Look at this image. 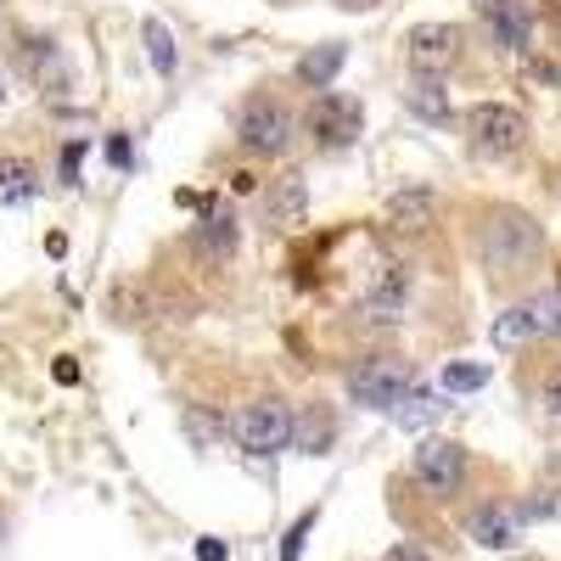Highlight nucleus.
Segmentation results:
<instances>
[{
    "instance_id": "14",
    "label": "nucleus",
    "mask_w": 561,
    "mask_h": 561,
    "mask_svg": "<svg viewBox=\"0 0 561 561\" xmlns=\"http://www.w3.org/2000/svg\"><path fill=\"white\" fill-rule=\"evenodd\" d=\"M404 107H410L415 118H427V124H449V84L415 73L410 90H404Z\"/></svg>"
},
{
    "instance_id": "21",
    "label": "nucleus",
    "mask_w": 561,
    "mask_h": 561,
    "mask_svg": "<svg viewBox=\"0 0 561 561\" xmlns=\"http://www.w3.org/2000/svg\"><path fill=\"white\" fill-rule=\"evenodd\" d=\"M438 410H444V404H438V393H427V388H410V393L393 404L399 427H427V421H433Z\"/></svg>"
},
{
    "instance_id": "23",
    "label": "nucleus",
    "mask_w": 561,
    "mask_h": 561,
    "mask_svg": "<svg viewBox=\"0 0 561 561\" xmlns=\"http://www.w3.org/2000/svg\"><path fill=\"white\" fill-rule=\"evenodd\" d=\"M314 523H320V511H304V517L287 528V539H280V561H298L304 556V539L314 534Z\"/></svg>"
},
{
    "instance_id": "3",
    "label": "nucleus",
    "mask_w": 561,
    "mask_h": 561,
    "mask_svg": "<svg viewBox=\"0 0 561 561\" xmlns=\"http://www.w3.org/2000/svg\"><path fill=\"white\" fill-rule=\"evenodd\" d=\"M466 135H472V147L483 158H511V152H523V140H528V118L505 102H478L466 113Z\"/></svg>"
},
{
    "instance_id": "16",
    "label": "nucleus",
    "mask_w": 561,
    "mask_h": 561,
    "mask_svg": "<svg viewBox=\"0 0 561 561\" xmlns=\"http://www.w3.org/2000/svg\"><path fill=\"white\" fill-rule=\"evenodd\" d=\"M348 62V51H343V45L332 39V45H314V51H304L298 57V79L304 84H314V90H325V84H332L337 79V68Z\"/></svg>"
},
{
    "instance_id": "25",
    "label": "nucleus",
    "mask_w": 561,
    "mask_h": 561,
    "mask_svg": "<svg viewBox=\"0 0 561 561\" xmlns=\"http://www.w3.org/2000/svg\"><path fill=\"white\" fill-rule=\"evenodd\" d=\"M388 561H433V556L421 550V545H410V539H404V545H393V550H388Z\"/></svg>"
},
{
    "instance_id": "17",
    "label": "nucleus",
    "mask_w": 561,
    "mask_h": 561,
    "mask_svg": "<svg viewBox=\"0 0 561 561\" xmlns=\"http://www.w3.org/2000/svg\"><path fill=\"white\" fill-rule=\"evenodd\" d=\"M528 337H534V309H528V304L494 314V325H489V343H494V348H517V343H528Z\"/></svg>"
},
{
    "instance_id": "28",
    "label": "nucleus",
    "mask_w": 561,
    "mask_h": 561,
    "mask_svg": "<svg viewBox=\"0 0 561 561\" xmlns=\"http://www.w3.org/2000/svg\"><path fill=\"white\" fill-rule=\"evenodd\" d=\"M57 382H79V365L73 359H57Z\"/></svg>"
},
{
    "instance_id": "18",
    "label": "nucleus",
    "mask_w": 561,
    "mask_h": 561,
    "mask_svg": "<svg viewBox=\"0 0 561 561\" xmlns=\"http://www.w3.org/2000/svg\"><path fill=\"white\" fill-rule=\"evenodd\" d=\"M388 219H393V225H410V230L427 225V219H433V192H421V185H410V192H393V197H388Z\"/></svg>"
},
{
    "instance_id": "4",
    "label": "nucleus",
    "mask_w": 561,
    "mask_h": 561,
    "mask_svg": "<svg viewBox=\"0 0 561 561\" xmlns=\"http://www.w3.org/2000/svg\"><path fill=\"white\" fill-rule=\"evenodd\" d=\"M237 135H242V147L259 152V158L287 152V147H293V113H287V102L248 96V102H242V118H237Z\"/></svg>"
},
{
    "instance_id": "9",
    "label": "nucleus",
    "mask_w": 561,
    "mask_h": 561,
    "mask_svg": "<svg viewBox=\"0 0 561 561\" xmlns=\"http://www.w3.org/2000/svg\"><path fill=\"white\" fill-rule=\"evenodd\" d=\"M404 304H410V275L399 264H382L370 275L365 298H359V314L377 320V325H393V320H404Z\"/></svg>"
},
{
    "instance_id": "19",
    "label": "nucleus",
    "mask_w": 561,
    "mask_h": 561,
    "mask_svg": "<svg viewBox=\"0 0 561 561\" xmlns=\"http://www.w3.org/2000/svg\"><path fill=\"white\" fill-rule=\"evenodd\" d=\"M197 248H203L208 259H225L230 248H237V219H230V214H208V219L197 225Z\"/></svg>"
},
{
    "instance_id": "1",
    "label": "nucleus",
    "mask_w": 561,
    "mask_h": 561,
    "mask_svg": "<svg viewBox=\"0 0 561 561\" xmlns=\"http://www.w3.org/2000/svg\"><path fill=\"white\" fill-rule=\"evenodd\" d=\"M478 253L489 270L500 275H517L534 253H539V225L517 208H494L483 225H478Z\"/></svg>"
},
{
    "instance_id": "13",
    "label": "nucleus",
    "mask_w": 561,
    "mask_h": 561,
    "mask_svg": "<svg viewBox=\"0 0 561 561\" xmlns=\"http://www.w3.org/2000/svg\"><path fill=\"white\" fill-rule=\"evenodd\" d=\"M332 438H337V415L325 410V404H309L304 415H293V444L304 455H325V449H332Z\"/></svg>"
},
{
    "instance_id": "7",
    "label": "nucleus",
    "mask_w": 561,
    "mask_h": 561,
    "mask_svg": "<svg viewBox=\"0 0 561 561\" xmlns=\"http://www.w3.org/2000/svg\"><path fill=\"white\" fill-rule=\"evenodd\" d=\"M415 478H421V489H433V494H455L466 483V449L455 438H427L415 449Z\"/></svg>"
},
{
    "instance_id": "27",
    "label": "nucleus",
    "mask_w": 561,
    "mask_h": 561,
    "mask_svg": "<svg viewBox=\"0 0 561 561\" xmlns=\"http://www.w3.org/2000/svg\"><path fill=\"white\" fill-rule=\"evenodd\" d=\"M197 561H225V545H219V539H203V545H197Z\"/></svg>"
},
{
    "instance_id": "20",
    "label": "nucleus",
    "mask_w": 561,
    "mask_h": 561,
    "mask_svg": "<svg viewBox=\"0 0 561 561\" xmlns=\"http://www.w3.org/2000/svg\"><path fill=\"white\" fill-rule=\"evenodd\" d=\"M140 39H147V57H152V68L169 79V73L180 68V57H174V34H169L158 18H147V23H140Z\"/></svg>"
},
{
    "instance_id": "26",
    "label": "nucleus",
    "mask_w": 561,
    "mask_h": 561,
    "mask_svg": "<svg viewBox=\"0 0 561 561\" xmlns=\"http://www.w3.org/2000/svg\"><path fill=\"white\" fill-rule=\"evenodd\" d=\"M79 158H84V147H79V140H73V147H68V152H62V174H68V180H73V174H79Z\"/></svg>"
},
{
    "instance_id": "10",
    "label": "nucleus",
    "mask_w": 561,
    "mask_h": 561,
    "mask_svg": "<svg viewBox=\"0 0 561 561\" xmlns=\"http://www.w3.org/2000/svg\"><path fill=\"white\" fill-rule=\"evenodd\" d=\"M304 214H309V185H304V174H275L270 192H264V219L280 225V230H298Z\"/></svg>"
},
{
    "instance_id": "22",
    "label": "nucleus",
    "mask_w": 561,
    "mask_h": 561,
    "mask_svg": "<svg viewBox=\"0 0 561 561\" xmlns=\"http://www.w3.org/2000/svg\"><path fill=\"white\" fill-rule=\"evenodd\" d=\"M444 393H478L489 382V365H444Z\"/></svg>"
},
{
    "instance_id": "30",
    "label": "nucleus",
    "mask_w": 561,
    "mask_h": 561,
    "mask_svg": "<svg viewBox=\"0 0 561 561\" xmlns=\"http://www.w3.org/2000/svg\"><path fill=\"white\" fill-rule=\"evenodd\" d=\"M0 107H7V79H0Z\"/></svg>"
},
{
    "instance_id": "6",
    "label": "nucleus",
    "mask_w": 561,
    "mask_h": 561,
    "mask_svg": "<svg viewBox=\"0 0 561 561\" xmlns=\"http://www.w3.org/2000/svg\"><path fill=\"white\" fill-rule=\"evenodd\" d=\"M404 57H410L415 73L438 79L460 57V28L455 23H415V28H404Z\"/></svg>"
},
{
    "instance_id": "2",
    "label": "nucleus",
    "mask_w": 561,
    "mask_h": 561,
    "mask_svg": "<svg viewBox=\"0 0 561 561\" xmlns=\"http://www.w3.org/2000/svg\"><path fill=\"white\" fill-rule=\"evenodd\" d=\"M410 388H415V370L399 354H370L348 370V399L365 410H393Z\"/></svg>"
},
{
    "instance_id": "11",
    "label": "nucleus",
    "mask_w": 561,
    "mask_h": 561,
    "mask_svg": "<svg viewBox=\"0 0 561 561\" xmlns=\"http://www.w3.org/2000/svg\"><path fill=\"white\" fill-rule=\"evenodd\" d=\"M483 23L494 28V39L505 51H523L528 34H534V18H528L523 0H483Z\"/></svg>"
},
{
    "instance_id": "8",
    "label": "nucleus",
    "mask_w": 561,
    "mask_h": 561,
    "mask_svg": "<svg viewBox=\"0 0 561 561\" xmlns=\"http://www.w3.org/2000/svg\"><path fill=\"white\" fill-rule=\"evenodd\" d=\"M359 102L354 96H343V90H325V96H314V107H309V129H314V140L320 147H348V140L359 135Z\"/></svg>"
},
{
    "instance_id": "15",
    "label": "nucleus",
    "mask_w": 561,
    "mask_h": 561,
    "mask_svg": "<svg viewBox=\"0 0 561 561\" xmlns=\"http://www.w3.org/2000/svg\"><path fill=\"white\" fill-rule=\"evenodd\" d=\"M39 197V169L23 158H0V208H28Z\"/></svg>"
},
{
    "instance_id": "24",
    "label": "nucleus",
    "mask_w": 561,
    "mask_h": 561,
    "mask_svg": "<svg viewBox=\"0 0 561 561\" xmlns=\"http://www.w3.org/2000/svg\"><path fill=\"white\" fill-rule=\"evenodd\" d=\"M534 332H561V298H534Z\"/></svg>"
},
{
    "instance_id": "5",
    "label": "nucleus",
    "mask_w": 561,
    "mask_h": 561,
    "mask_svg": "<svg viewBox=\"0 0 561 561\" xmlns=\"http://www.w3.org/2000/svg\"><path fill=\"white\" fill-rule=\"evenodd\" d=\"M237 444L248 455H275V449H287L293 444V410L280 404V399H259L237 415Z\"/></svg>"
},
{
    "instance_id": "29",
    "label": "nucleus",
    "mask_w": 561,
    "mask_h": 561,
    "mask_svg": "<svg viewBox=\"0 0 561 561\" xmlns=\"http://www.w3.org/2000/svg\"><path fill=\"white\" fill-rule=\"evenodd\" d=\"M337 7H348V12H359V7H377V0H337Z\"/></svg>"
},
{
    "instance_id": "12",
    "label": "nucleus",
    "mask_w": 561,
    "mask_h": 561,
    "mask_svg": "<svg viewBox=\"0 0 561 561\" xmlns=\"http://www.w3.org/2000/svg\"><path fill=\"white\" fill-rule=\"evenodd\" d=\"M466 534H472V545H483V550H511L517 545V511L511 505H483V511H472Z\"/></svg>"
}]
</instances>
